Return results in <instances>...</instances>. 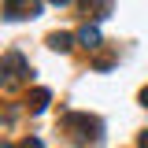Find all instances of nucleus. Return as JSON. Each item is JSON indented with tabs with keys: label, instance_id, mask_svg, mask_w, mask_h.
<instances>
[{
	"label": "nucleus",
	"instance_id": "1",
	"mask_svg": "<svg viewBox=\"0 0 148 148\" xmlns=\"http://www.w3.org/2000/svg\"><path fill=\"white\" fill-rule=\"evenodd\" d=\"M63 133H71L74 141H100L104 122L96 115H85V111H67L63 115Z\"/></svg>",
	"mask_w": 148,
	"mask_h": 148
},
{
	"label": "nucleus",
	"instance_id": "2",
	"mask_svg": "<svg viewBox=\"0 0 148 148\" xmlns=\"http://www.w3.org/2000/svg\"><path fill=\"white\" fill-rule=\"evenodd\" d=\"M41 0H4V18L8 22H18V18H37L41 15Z\"/></svg>",
	"mask_w": 148,
	"mask_h": 148
},
{
	"label": "nucleus",
	"instance_id": "3",
	"mask_svg": "<svg viewBox=\"0 0 148 148\" xmlns=\"http://www.w3.org/2000/svg\"><path fill=\"white\" fill-rule=\"evenodd\" d=\"M22 74H30V67H26L22 52L11 48V52L4 56V82H8V85H18V78H22Z\"/></svg>",
	"mask_w": 148,
	"mask_h": 148
},
{
	"label": "nucleus",
	"instance_id": "4",
	"mask_svg": "<svg viewBox=\"0 0 148 148\" xmlns=\"http://www.w3.org/2000/svg\"><path fill=\"white\" fill-rule=\"evenodd\" d=\"M48 100H52V92H48V89H34L30 96H26V108L34 111V115H41V111L48 108Z\"/></svg>",
	"mask_w": 148,
	"mask_h": 148
},
{
	"label": "nucleus",
	"instance_id": "5",
	"mask_svg": "<svg viewBox=\"0 0 148 148\" xmlns=\"http://www.w3.org/2000/svg\"><path fill=\"white\" fill-rule=\"evenodd\" d=\"M78 41H82L89 52H92V48H100V26H89V22H85V26L78 30Z\"/></svg>",
	"mask_w": 148,
	"mask_h": 148
},
{
	"label": "nucleus",
	"instance_id": "6",
	"mask_svg": "<svg viewBox=\"0 0 148 148\" xmlns=\"http://www.w3.org/2000/svg\"><path fill=\"white\" fill-rule=\"evenodd\" d=\"M48 48L52 52H71L74 48V34H63V30L59 34H48Z\"/></svg>",
	"mask_w": 148,
	"mask_h": 148
},
{
	"label": "nucleus",
	"instance_id": "7",
	"mask_svg": "<svg viewBox=\"0 0 148 148\" xmlns=\"http://www.w3.org/2000/svg\"><path fill=\"white\" fill-rule=\"evenodd\" d=\"M22 148H45V145H41L37 137H26V141H22Z\"/></svg>",
	"mask_w": 148,
	"mask_h": 148
},
{
	"label": "nucleus",
	"instance_id": "8",
	"mask_svg": "<svg viewBox=\"0 0 148 148\" xmlns=\"http://www.w3.org/2000/svg\"><path fill=\"white\" fill-rule=\"evenodd\" d=\"M137 145H141V148H148V130L141 133V137H137Z\"/></svg>",
	"mask_w": 148,
	"mask_h": 148
},
{
	"label": "nucleus",
	"instance_id": "9",
	"mask_svg": "<svg viewBox=\"0 0 148 148\" xmlns=\"http://www.w3.org/2000/svg\"><path fill=\"white\" fill-rule=\"evenodd\" d=\"M141 104H145V108H148V85H145V89H141Z\"/></svg>",
	"mask_w": 148,
	"mask_h": 148
},
{
	"label": "nucleus",
	"instance_id": "10",
	"mask_svg": "<svg viewBox=\"0 0 148 148\" xmlns=\"http://www.w3.org/2000/svg\"><path fill=\"white\" fill-rule=\"evenodd\" d=\"M0 148H15V145H11V141H4V145H0Z\"/></svg>",
	"mask_w": 148,
	"mask_h": 148
},
{
	"label": "nucleus",
	"instance_id": "11",
	"mask_svg": "<svg viewBox=\"0 0 148 148\" xmlns=\"http://www.w3.org/2000/svg\"><path fill=\"white\" fill-rule=\"evenodd\" d=\"M52 4H71V0H52Z\"/></svg>",
	"mask_w": 148,
	"mask_h": 148
}]
</instances>
